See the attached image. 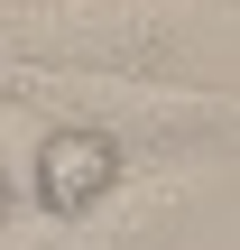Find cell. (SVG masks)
I'll use <instances>...</instances> for the list:
<instances>
[{"instance_id": "cell-1", "label": "cell", "mask_w": 240, "mask_h": 250, "mask_svg": "<svg viewBox=\"0 0 240 250\" xmlns=\"http://www.w3.org/2000/svg\"><path fill=\"white\" fill-rule=\"evenodd\" d=\"M9 65H65V74H166L185 65V9L176 0H18L0 9Z\"/></svg>"}, {"instance_id": "cell-2", "label": "cell", "mask_w": 240, "mask_h": 250, "mask_svg": "<svg viewBox=\"0 0 240 250\" xmlns=\"http://www.w3.org/2000/svg\"><path fill=\"white\" fill-rule=\"evenodd\" d=\"M185 213H194V176H120L92 213L37 223V232H18L0 250H166L185 232Z\"/></svg>"}, {"instance_id": "cell-3", "label": "cell", "mask_w": 240, "mask_h": 250, "mask_svg": "<svg viewBox=\"0 0 240 250\" xmlns=\"http://www.w3.org/2000/svg\"><path fill=\"white\" fill-rule=\"evenodd\" d=\"M120 176H129V158H120V139H111V130H92V121H46V130H37L28 186H37V213H46V223L92 213Z\"/></svg>"}, {"instance_id": "cell-4", "label": "cell", "mask_w": 240, "mask_h": 250, "mask_svg": "<svg viewBox=\"0 0 240 250\" xmlns=\"http://www.w3.org/2000/svg\"><path fill=\"white\" fill-rule=\"evenodd\" d=\"M9 195H18V176H9V158H0V223H9Z\"/></svg>"}]
</instances>
